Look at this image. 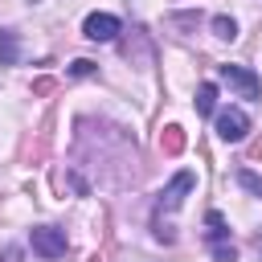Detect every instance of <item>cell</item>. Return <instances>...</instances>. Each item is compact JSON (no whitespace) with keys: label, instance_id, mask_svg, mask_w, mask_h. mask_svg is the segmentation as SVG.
<instances>
[{"label":"cell","instance_id":"5","mask_svg":"<svg viewBox=\"0 0 262 262\" xmlns=\"http://www.w3.org/2000/svg\"><path fill=\"white\" fill-rule=\"evenodd\" d=\"M246 131H250V119H246V111L229 106V111H221V115H217V135H221L225 143H237V139H246Z\"/></svg>","mask_w":262,"mask_h":262},{"label":"cell","instance_id":"7","mask_svg":"<svg viewBox=\"0 0 262 262\" xmlns=\"http://www.w3.org/2000/svg\"><path fill=\"white\" fill-rule=\"evenodd\" d=\"M16 57H20L16 33H12V29H0V66H16Z\"/></svg>","mask_w":262,"mask_h":262},{"label":"cell","instance_id":"6","mask_svg":"<svg viewBox=\"0 0 262 262\" xmlns=\"http://www.w3.org/2000/svg\"><path fill=\"white\" fill-rule=\"evenodd\" d=\"M119 16H111V12H90L86 16V25H82V33L90 37V41H115L119 37Z\"/></svg>","mask_w":262,"mask_h":262},{"label":"cell","instance_id":"12","mask_svg":"<svg viewBox=\"0 0 262 262\" xmlns=\"http://www.w3.org/2000/svg\"><path fill=\"white\" fill-rule=\"evenodd\" d=\"M70 74H74V78H90V74H94V61H74Z\"/></svg>","mask_w":262,"mask_h":262},{"label":"cell","instance_id":"4","mask_svg":"<svg viewBox=\"0 0 262 262\" xmlns=\"http://www.w3.org/2000/svg\"><path fill=\"white\" fill-rule=\"evenodd\" d=\"M29 242H33V250H37L41 258H61V254H66V229L37 225V229L29 233Z\"/></svg>","mask_w":262,"mask_h":262},{"label":"cell","instance_id":"10","mask_svg":"<svg viewBox=\"0 0 262 262\" xmlns=\"http://www.w3.org/2000/svg\"><path fill=\"white\" fill-rule=\"evenodd\" d=\"M213 33H217L221 41H233V37H237V25H233L229 16H213Z\"/></svg>","mask_w":262,"mask_h":262},{"label":"cell","instance_id":"8","mask_svg":"<svg viewBox=\"0 0 262 262\" xmlns=\"http://www.w3.org/2000/svg\"><path fill=\"white\" fill-rule=\"evenodd\" d=\"M160 147H164V156H180L184 151V131L172 123V127H164L160 131Z\"/></svg>","mask_w":262,"mask_h":262},{"label":"cell","instance_id":"3","mask_svg":"<svg viewBox=\"0 0 262 262\" xmlns=\"http://www.w3.org/2000/svg\"><path fill=\"white\" fill-rule=\"evenodd\" d=\"M221 82L233 86L242 98H258L262 94V78L254 70H246V66H221Z\"/></svg>","mask_w":262,"mask_h":262},{"label":"cell","instance_id":"2","mask_svg":"<svg viewBox=\"0 0 262 262\" xmlns=\"http://www.w3.org/2000/svg\"><path fill=\"white\" fill-rule=\"evenodd\" d=\"M205 225H209V233H205V237H209V250H213V258H217V262H233V258H237V246L229 242L225 217H221V213H209V217H205Z\"/></svg>","mask_w":262,"mask_h":262},{"label":"cell","instance_id":"13","mask_svg":"<svg viewBox=\"0 0 262 262\" xmlns=\"http://www.w3.org/2000/svg\"><path fill=\"white\" fill-rule=\"evenodd\" d=\"M4 262H20V250H16V246H8V250H4Z\"/></svg>","mask_w":262,"mask_h":262},{"label":"cell","instance_id":"9","mask_svg":"<svg viewBox=\"0 0 262 262\" xmlns=\"http://www.w3.org/2000/svg\"><path fill=\"white\" fill-rule=\"evenodd\" d=\"M213 106H217V86L201 82L196 86V115H213Z\"/></svg>","mask_w":262,"mask_h":262},{"label":"cell","instance_id":"1","mask_svg":"<svg viewBox=\"0 0 262 262\" xmlns=\"http://www.w3.org/2000/svg\"><path fill=\"white\" fill-rule=\"evenodd\" d=\"M192 184H196V176L184 168V172H176L164 188H160V196H156V213H172V209H180L184 205V196L192 192Z\"/></svg>","mask_w":262,"mask_h":262},{"label":"cell","instance_id":"11","mask_svg":"<svg viewBox=\"0 0 262 262\" xmlns=\"http://www.w3.org/2000/svg\"><path fill=\"white\" fill-rule=\"evenodd\" d=\"M237 184H246L254 196H262V176H254L250 168H242V172H237Z\"/></svg>","mask_w":262,"mask_h":262}]
</instances>
